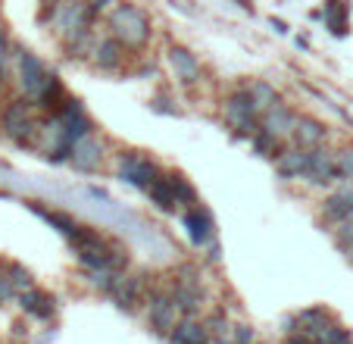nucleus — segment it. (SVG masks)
Returning <instances> with one entry per match:
<instances>
[{"label":"nucleus","instance_id":"7c9ffc66","mask_svg":"<svg viewBox=\"0 0 353 344\" xmlns=\"http://www.w3.org/2000/svg\"><path fill=\"white\" fill-rule=\"evenodd\" d=\"M3 272H7L10 285H13L16 292H26V288H32V285H34L32 269H28V266H22V263H16V260H10V263H3Z\"/></svg>","mask_w":353,"mask_h":344},{"label":"nucleus","instance_id":"79ce46f5","mask_svg":"<svg viewBox=\"0 0 353 344\" xmlns=\"http://www.w3.org/2000/svg\"><path fill=\"white\" fill-rule=\"evenodd\" d=\"M294 44H297V50H310V38H307V35H297V38H294Z\"/></svg>","mask_w":353,"mask_h":344},{"label":"nucleus","instance_id":"20e7f679","mask_svg":"<svg viewBox=\"0 0 353 344\" xmlns=\"http://www.w3.org/2000/svg\"><path fill=\"white\" fill-rule=\"evenodd\" d=\"M97 22H100V16L88 7V0H66V3H60L50 28H54V35L60 38V44H69V41H75V38L94 35Z\"/></svg>","mask_w":353,"mask_h":344},{"label":"nucleus","instance_id":"72a5a7b5","mask_svg":"<svg viewBox=\"0 0 353 344\" xmlns=\"http://www.w3.org/2000/svg\"><path fill=\"white\" fill-rule=\"evenodd\" d=\"M234 344H256V329L250 323H232Z\"/></svg>","mask_w":353,"mask_h":344},{"label":"nucleus","instance_id":"a211bd4d","mask_svg":"<svg viewBox=\"0 0 353 344\" xmlns=\"http://www.w3.org/2000/svg\"><path fill=\"white\" fill-rule=\"evenodd\" d=\"M307 169H310V151H303V147L288 144L275 157V172H279L281 182H303L307 179Z\"/></svg>","mask_w":353,"mask_h":344},{"label":"nucleus","instance_id":"412c9836","mask_svg":"<svg viewBox=\"0 0 353 344\" xmlns=\"http://www.w3.org/2000/svg\"><path fill=\"white\" fill-rule=\"evenodd\" d=\"M322 19H325V28L334 38H347L350 35V0H325Z\"/></svg>","mask_w":353,"mask_h":344},{"label":"nucleus","instance_id":"0eeeda50","mask_svg":"<svg viewBox=\"0 0 353 344\" xmlns=\"http://www.w3.org/2000/svg\"><path fill=\"white\" fill-rule=\"evenodd\" d=\"M154 285H157L154 276H150L147 269L125 272V276H122V282L116 285V292L110 294V300H113L122 313H138L141 307L147 304V292H150Z\"/></svg>","mask_w":353,"mask_h":344},{"label":"nucleus","instance_id":"f03ea898","mask_svg":"<svg viewBox=\"0 0 353 344\" xmlns=\"http://www.w3.org/2000/svg\"><path fill=\"white\" fill-rule=\"evenodd\" d=\"M34 110L38 106L28 97H16L0 110V132L7 135L16 147H38L44 122L34 116Z\"/></svg>","mask_w":353,"mask_h":344},{"label":"nucleus","instance_id":"b1692460","mask_svg":"<svg viewBox=\"0 0 353 344\" xmlns=\"http://www.w3.org/2000/svg\"><path fill=\"white\" fill-rule=\"evenodd\" d=\"M169 341L172 344H213V335L207 332L203 319H179Z\"/></svg>","mask_w":353,"mask_h":344},{"label":"nucleus","instance_id":"aec40b11","mask_svg":"<svg viewBox=\"0 0 353 344\" xmlns=\"http://www.w3.org/2000/svg\"><path fill=\"white\" fill-rule=\"evenodd\" d=\"M28 207H32V213L34 216H41L50 229H57V232L63 235V238H72L75 235V229L81 225V219H75L72 213H66V210H57V207H47L44 200H28Z\"/></svg>","mask_w":353,"mask_h":344},{"label":"nucleus","instance_id":"2eb2a0df","mask_svg":"<svg viewBox=\"0 0 353 344\" xmlns=\"http://www.w3.org/2000/svg\"><path fill=\"white\" fill-rule=\"evenodd\" d=\"M297 122H300V113L294 110V106H288L285 100L269 106L266 113H260V128H266L269 135L288 141V144H291V135H294V128H297Z\"/></svg>","mask_w":353,"mask_h":344},{"label":"nucleus","instance_id":"2f4dec72","mask_svg":"<svg viewBox=\"0 0 353 344\" xmlns=\"http://www.w3.org/2000/svg\"><path fill=\"white\" fill-rule=\"evenodd\" d=\"M175 104H179V100H175L172 94H166V91L154 94V97L147 100V106H150L154 113H160V116H181V110Z\"/></svg>","mask_w":353,"mask_h":344},{"label":"nucleus","instance_id":"6e6552de","mask_svg":"<svg viewBox=\"0 0 353 344\" xmlns=\"http://www.w3.org/2000/svg\"><path fill=\"white\" fill-rule=\"evenodd\" d=\"M16 79H19L22 97L38 100V94L44 91L47 79H50V69H47V63L41 60L38 53L16 47Z\"/></svg>","mask_w":353,"mask_h":344},{"label":"nucleus","instance_id":"5701e85b","mask_svg":"<svg viewBox=\"0 0 353 344\" xmlns=\"http://www.w3.org/2000/svg\"><path fill=\"white\" fill-rule=\"evenodd\" d=\"M297 319H300V332H307V335H316V338H322L328 329H332L338 319H334V313L328 310V307H307V310H300L297 313Z\"/></svg>","mask_w":353,"mask_h":344},{"label":"nucleus","instance_id":"a878e982","mask_svg":"<svg viewBox=\"0 0 353 344\" xmlns=\"http://www.w3.org/2000/svg\"><path fill=\"white\" fill-rule=\"evenodd\" d=\"M247 88H250V97H254V104H256V110H260V113H266L269 106H275V104H281V100H285L279 88H275L272 82H266V79H254Z\"/></svg>","mask_w":353,"mask_h":344},{"label":"nucleus","instance_id":"ddd939ff","mask_svg":"<svg viewBox=\"0 0 353 344\" xmlns=\"http://www.w3.org/2000/svg\"><path fill=\"white\" fill-rule=\"evenodd\" d=\"M128 50L125 44H122L119 38H113V35H103V38H97V44H94V53H91V66L97 69V73H122L128 63Z\"/></svg>","mask_w":353,"mask_h":344},{"label":"nucleus","instance_id":"f3484780","mask_svg":"<svg viewBox=\"0 0 353 344\" xmlns=\"http://www.w3.org/2000/svg\"><path fill=\"white\" fill-rule=\"evenodd\" d=\"M332 135L328 122H322L319 116H310V113H300V122L291 135V144L294 147H303V151H313V147H322Z\"/></svg>","mask_w":353,"mask_h":344},{"label":"nucleus","instance_id":"393cba45","mask_svg":"<svg viewBox=\"0 0 353 344\" xmlns=\"http://www.w3.org/2000/svg\"><path fill=\"white\" fill-rule=\"evenodd\" d=\"M166 175H169V185H172L175 200H179V207H181V210H188V207L200 204V194H197V188H194V182L188 179L185 172L172 169V172H166Z\"/></svg>","mask_w":353,"mask_h":344},{"label":"nucleus","instance_id":"49530a36","mask_svg":"<svg viewBox=\"0 0 353 344\" xmlns=\"http://www.w3.org/2000/svg\"><path fill=\"white\" fill-rule=\"evenodd\" d=\"M347 257H350V260H353V251H350V254H347Z\"/></svg>","mask_w":353,"mask_h":344},{"label":"nucleus","instance_id":"a18cd8bd","mask_svg":"<svg viewBox=\"0 0 353 344\" xmlns=\"http://www.w3.org/2000/svg\"><path fill=\"white\" fill-rule=\"evenodd\" d=\"M3 82H7V66L0 63V85H3Z\"/></svg>","mask_w":353,"mask_h":344},{"label":"nucleus","instance_id":"ea45409f","mask_svg":"<svg viewBox=\"0 0 353 344\" xmlns=\"http://www.w3.org/2000/svg\"><path fill=\"white\" fill-rule=\"evenodd\" d=\"M113 3H116V0H88V7H91L97 16H103L110 7H113Z\"/></svg>","mask_w":353,"mask_h":344},{"label":"nucleus","instance_id":"39448f33","mask_svg":"<svg viewBox=\"0 0 353 344\" xmlns=\"http://www.w3.org/2000/svg\"><path fill=\"white\" fill-rule=\"evenodd\" d=\"M163 172L166 169H163L147 151H134V147H128V151H119V157H116V179H119L122 185L138 188V191H147V188L160 179Z\"/></svg>","mask_w":353,"mask_h":344},{"label":"nucleus","instance_id":"423d86ee","mask_svg":"<svg viewBox=\"0 0 353 344\" xmlns=\"http://www.w3.org/2000/svg\"><path fill=\"white\" fill-rule=\"evenodd\" d=\"M144 310H147V329L163 335V338L172 335V329L181 319L179 307H175V300H172V292H169V285H154V288L147 292Z\"/></svg>","mask_w":353,"mask_h":344},{"label":"nucleus","instance_id":"c756f323","mask_svg":"<svg viewBox=\"0 0 353 344\" xmlns=\"http://www.w3.org/2000/svg\"><path fill=\"white\" fill-rule=\"evenodd\" d=\"M203 325H207V332L213 338L232 335V319H228L225 307H213V310H207V316H203Z\"/></svg>","mask_w":353,"mask_h":344},{"label":"nucleus","instance_id":"c85d7f7f","mask_svg":"<svg viewBox=\"0 0 353 344\" xmlns=\"http://www.w3.org/2000/svg\"><path fill=\"white\" fill-rule=\"evenodd\" d=\"M122 276H125V272H119V269H94V272H88V282H91L94 292L110 298V294L116 292V285L122 282Z\"/></svg>","mask_w":353,"mask_h":344},{"label":"nucleus","instance_id":"37998d69","mask_svg":"<svg viewBox=\"0 0 353 344\" xmlns=\"http://www.w3.org/2000/svg\"><path fill=\"white\" fill-rule=\"evenodd\" d=\"M234 3H238V7L244 10V13H250V16H254V0H234Z\"/></svg>","mask_w":353,"mask_h":344},{"label":"nucleus","instance_id":"dca6fc26","mask_svg":"<svg viewBox=\"0 0 353 344\" xmlns=\"http://www.w3.org/2000/svg\"><path fill=\"white\" fill-rule=\"evenodd\" d=\"M303 185L310 188H332L334 185V147L322 144L310 151V169Z\"/></svg>","mask_w":353,"mask_h":344},{"label":"nucleus","instance_id":"e433bc0d","mask_svg":"<svg viewBox=\"0 0 353 344\" xmlns=\"http://www.w3.org/2000/svg\"><path fill=\"white\" fill-rule=\"evenodd\" d=\"M10 50H13V41H10V35H7V28L0 26V63H7V57H10Z\"/></svg>","mask_w":353,"mask_h":344},{"label":"nucleus","instance_id":"4c0bfd02","mask_svg":"<svg viewBox=\"0 0 353 344\" xmlns=\"http://www.w3.org/2000/svg\"><path fill=\"white\" fill-rule=\"evenodd\" d=\"M169 3H172V10H179V13H185V16H197L200 13L191 0H169Z\"/></svg>","mask_w":353,"mask_h":344},{"label":"nucleus","instance_id":"a19ab883","mask_svg":"<svg viewBox=\"0 0 353 344\" xmlns=\"http://www.w3.org/2000/svg\"><path fill=\"white\" fill-rule=\"evenodd\" d=\"M269 28H272L275 35H291V28H288V22H285V19H275V16H272V19H269Z\"/></svg>","mask_w":353,"mask_h":344},{"label":"nucleus","instance_id":"7ed1b4c3","mask_svg":"<svg viewBox=\"0 0 353 344\" xmlns=\"http://www.w3.org/2000/svg\"><path fill=\"white\" fill-rule=\"evenodd\" d=\"M222 116H225V126L234 141H250L260 132V110H256L247 85H238L225 94V100H222Z\"/></svg>","mask_w":353,"mask_h":344},{"label":"nucleus","instance_id":"c03bdc74","mask_svg":"<svg viewBox=\"0 0 353 344\" xmlns=\"http://www.w3.org/2000/svg\"><path fill=\"white\" fill-rule=\"evenodd\" d=\"M213 344H234L232 335H222V338H213Z\"/></svg>","mask_w":353,"mask_h":344},{"label":"nucleus","instance_id":"f704fd0d","mask_svg":"<svg viewBox=\"0 0 353 344\" xmlns=\"http://www.w3.org/2000/svg\"><path fill=\"white\" fill-rule=\"evenodd\" d=\"M322 341H325V344H353V332H350V329H344L341 323H334L332 329H328L325 335H322Z\"/></svg>","mask_w":353,"mask_h":344},{"label":"nucleus","instance_id":"9b49d317","mask_svg":"<svg viewBox=\"0 0 353 344\" xmlns=\"http://www.w3.org/2000/svg\"><path fill=\"white\" fill-rule=\"evenodd\" d=\"M169 292H172V300L179 307L181 319H197L200 313L207 310L210 294L203 288V282H185V278H169Z\"/></svg>","mask_w":353,"mask_h":344},{"label":"nucleus","instance_id":"58836bf2","mask_svg":"<svg viewBox=\"0 0 353 344\" xmlns=\"http://www.w3.org/2000/svg\"><path fill=\"white\" fill-rule=\"evenodd\" d=\"M134 79H147V82H154L157 79V66H147V63H141L138 69H134Z\"/></svg>","mask_w":353,"mask_h":344},{"label":"nucleus","instance_id":"6ab92c4d","mask_svg":"<svg viewBox=\"0 0 353 344\" xmlns=\"http://www.w3.org/2000/svg\"><path fill=\"white\" fill-rule=\"evenodd\" d=\"M19 298V307L28 313V316L41 319V323H50L57 316V298L50 292H41V288H26V292L16 294Z\"/></svg>","mask_w":353,"mask_h":344},{"label":"nucleus","instance_id":"cd10ccee","mask_svg":"<svg viewBox=\"0 0 353 344\" xmlns=\"http://www.w3.org/2000/svg\"><path fill=\"white\" fill-rule=\"evenodd\" d=\"M353 182V144L334 147V185Z\"/></svg>","mask_w":353,"mask_h":344},{"label":"nucleus","instance_id":"c9c22d12","mask_svg":"<svg viewBox=\"0 0 353 344\" xmlns=\"http://www.w3.org/2000/svg\"><path fill=\"white\" fill-rule=\"evenodd\" d=\"M222 260V245H219V238L213 241V245H207L203 251H200V263L203 266H216Z\"/></svg>","mask_w":353,"mask_h":344},{"label":"nucleus","instance_id":"f8f14e48","mask_svg":"<svg viewBox=\"0 0 353 344\" xmlns=\"http://www.w3.org/2000/svg\"><path fill=\"white\" fill-rule=\"evenodd\" d=\"M103 163H107V141L97 138V132L81 138L72 147V157H69V166L75 172H81V175H97L103 169Z\"/></svg>","mask_w":353,"mask_h":344},{"label":"nucleus","instance_id":"1a4fd4ad","mask_svg":"<svg viewBox=\"0 0 353 344\" xmlns=\"http://www.w3.org/2000/svg\"><path fill=\"white\" fill-rule=\"evenodd\" d=\"M166 63L172 69L175 82L181 88H200L203 85V63L200 57L185 44H166Z\"/></svg>","mask_w":353,"mask_h":344},{"label":"nucleus","instance_id":"f257e3e1","mask_svg":"<svg viewBox=\"0 0 353 344\" xmlns=\"http://www.w3.org/2000/svg\"><path fill=\"white\" fill-rule=\"evenodd\" d=\"M103 26H107V35L119 38L128 50H144L150 41H154V16L147 13L141 3L134 0H116L113 7L103 13Z\"/></svg>","mask_w":353,"mask_h":344},{"label":"nucleus","instance_id":"473e14b6","mask_svg":"<svg viewBox=\"0 0 353 344\" xmlns=\"http://www.w3.org/2000/svg\"><path fill=\"white\" fill-rule=\"evenodd\" d=\"M332 238H334V245H338V251H344V254L353 251V216L344 219L341 225H334V229H332Z\"/></svg>","mask_w":353,"mask_h":344},{"label":"nucleus","instance_id":"bb28decb","mask_svg":"<svg viewBox=\"0 0 353 344\" xmlns=\"http://www.w3.org/2000/svg\"><path fill=\"white\" fill-rule=\"evenodd\" d=\"M285 147H288V141H281V138H275V135H269L266 128H260V132L250 138V151H254L256 157H263V160H272V163H275V157H279Z\"/></svg>","mask_w":353,"mask_h":344},{"label":"nucleus","instance_id":"4468645a","mask_svg":"<svg viewBox=\"0 0 353 344\" xmlns=\"http://www.w3.org/2000/svg\"><path fill=\"white\" fill-rule=\"evenodd\" d=\"M350 216H353V182H344V185L332 188V191L319 200V219L334 229V225H341Z\"/></svg>","mask_w":353,"mask_h":344},{"label":"nucleus","instance_id":"4be33fe9","mask_svg":"<svg viewBox=\"0 0 353 344\" xmlns=\"http://www.w3.org/2000/svg\"><path fill=\"white\" fill-rule=\"evenodd\" d=\"M147 204L154 207V210H160V213H166V216H175V213L181 210L179 207V200H175V191H172V185H169V175L163 172L160 179L154 182V185L147 188Z\"/></svg>","mask_w":353,"mask_h":344},{"label":"nucleus","instance_id":"9d476101","mask_svg":"<svg viewBox=\"0 0 353 344\" xmlns=\"http://www.w3.org/2000/svg\"><path fill=\"white\" fill-rule=\"evenodd\" d=\"M181 225H185V235L194 251H203L207 245L216 241V219L210 213V207L194 204L188 210H181Z\"/></svg>","mask_w":353,"mask_h":344}]
</instances>
